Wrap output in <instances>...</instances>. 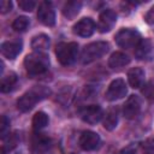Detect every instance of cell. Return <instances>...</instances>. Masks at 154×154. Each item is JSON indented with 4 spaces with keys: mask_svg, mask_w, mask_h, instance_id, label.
I'll list each match as a JSON object with an SVG mask.
<instances>
[{
    "mask_svg": "<svg viewBox=\"0 0 154 154\" xmlns=\"http://www.w3.org/2000/svg\"><path fill=\"white\" fill-rule=\"evenodd\" d=\"M24 67L29 76H40L48 71L49 59L45 53L34 52L25 57Z\"/></svg>",
    "mask_w": 154,
    "mask_h": 154,
    "instance_id": "7a4b0ae2",
    "label": "cell"
},
{
    "mask_svg": "<svg viewBox=\"0 0 154 154\" xmlns=\"http://www.w3.org/2000/svg\"><path fill=\"white\" fill-rule=\"evenodd\" d=\"M108 48H109V45L105 41H96L87 45L82 51V55H81L82 63L89 64L100 59L108 52Z\"/></svg>",
    "mask_w": 154,
    "mask_h": 154,
    "instance_id": "3957f363",
    "label": "cell"
},
{
    "mask_svg": "<svg viewBox=\"0 0 154 154\" xmlns=\"http://www.w3.org/2000/svg\"><path fill=\"white\" fill-rule=\"evenodd\" d=\"M16 83H17V75L14 72H8L7 75H2V77H1V85H0L1 91L2 93L10 91L14 87Z\"/></svg>",
    "mask_w": 154,
    "mask_h": 154,
    "instance_id": "d6986e66",
    "label": "cell"
},
{
    "mask_svg": "<svg viewBox=\"0 0 154 154\" xmlns=\"http://www.w3.org/2000/svg\"><path fill=\"white\" fill-rule=\"evenodd\" d=\"M117 22V14L112 10H105L100 17H99V23H97V29L100 32H108L116 24Z\"/></svg>",
    "mask_w": 154,
    "mask_h": 154,
    "instance_id": "8fae6325",
    "label": "cell"
},
{
    "mask_svg": "<svg viewBox=\"0 0 154 154\" xmlns=\"http://www.w3.org/2000/svg\"><path fill=\"white\" fill-rule=\"evenodd\" d=\"M8 128H10V120L6 118V116H1V122H0V134H1V137H2V138L6 137Z\"/></svg>",
    "mask_w": 154,
    "mask_h": 154,
    "instance_id": "d4e9b609",
    "label": "cell"
},
{
    "mask_svg": "<svg viewBox=\"0 0 154 154\" xmlns=\"http://www.w3.org/2000/svg\"><path fill=\"white\" fill-rule=\"evenodd\" d=\"M143 94H144L147 97H153V96H154V83H153V82L148 83V84L144 87Z\"/></svg>",
    "mask_w": 154,
    "mask_h": 154,
    "instance_id": "f1b7e54d",
    "label": "cell"
},
{
    "mask_svg": "<svg viewBox=\"0 0 154 154\" xmlns=\"http://www.w3.org/2000/svg\"><path fill=\"white\" fill-rule=\"evenodd\" d=\"M141 111V100L136 95H131L123 106V114L126 119H134Z\"/></svg>",
    "mask_w": 154,
    "mask_h": 154,
    "instance_id": "7c38bea8",
    "label": "cell"
},
{
    "mask_svg": "<svg viewBox=\"0 0 154 154\" xmlns=\"http://www.w3.org/2000/svg\"><path fill=\"white\" fill-rule=\"evenodd\" d=\"M35 5H36V2L32 1V0H19V1H18V6H19L22 10L26 11V12L32 11L34 7H35Z\"/></svg>",
    "mask_w": 154,
    "mask_h": 154,
    "instance_id": "cb8c5ba5",
    "label": "cell"
},
{
    "mask_svg": "<svg viewBox=\"0 0 154 154\" xmlns=\"http://www.w3.org/2000/svg\"><path fill=\"white\" fill-rule=\"evenodd\" d=\"M143 154H154V140L149 138L142 144Z\"/></svg>",
    "mask_w": 154,
    "mask_h": 154,
    "instance_id": "484cf974",
    "label": "cell"
},
{
    "mask_svg": "<svg viewBox=\"0 0 154 154\" xmlns=\"http://www.w3.org/2000/svg\"><path fill=\"white\" fill-rule=\"evenodd\" d=\"M49 143H51L49 138L46 137V136H43V135H40V134L36 135V136H34V138H32V147L37 152H43V150L48 149Z\"/></svg>",
    "mask_w": 154,
    "mask_h": 154,
    "instance_id": "44dd1931",
    "label": "cell"
},
{
    "mask_svg": "<svg viewBox=\"0 0 154 154\" xmlns=\"http://www.w3.org/2000/svg\"><path fill=\"white\" fill-rule=\"evenodd\" d=\"M118 124V113L117 109H109L105 118H103V128L108 131H112L113 129H116Z\"/></svg>",
    "mask_w": 154,
    "mask_h": 154,
    "instance_id": "ffe728a7",
    "label": "cell"
},
{
    "mask_svg": "<svg viewBox=\"0 0 154 154\" xmlns=\"http://www.w3.org/2000/svg\"><path fill=\"white\" fill-rule=\"evenodd\" d=\"M72 30H73V34L77 36L89 37L93 35V32L95 30V23L91 18H82L73 25Z\"/></svg>",
    "mask_w": 154,
    "mask_h": 154,
    "instance_id": "30bf717a",
    "label": "cell"
},
{
    "mask_svg": "<svg viewBox=\"0 0 154 154\" xmlns=\"http://www.w3.org/2000/svg\"><path fill=\"white\" fill-rule=\"evenodd\" d=\"M7 140H8L7 142H6V141H4V147L11 150V149H12V148H14V147H16V144H17V137H16V135H10V134H8Z\"/></svg>",
    "mask_w": 154,
    "mask_h": 154,
    "instance_id": "4316f807",
    "label": "cell"
},
{
    "mask_svg": "<svg viewBox=\"0 0 154 154\" xmlns=\"http://www.w3.org/2000/svg\"><path fill=\"white\" fill-rule=\"evenodd\" d=\"M128 93V87L124 79L117 78L112 81L106 90V99L109 101H116L119 99H123Z\"/></svg>",
    "mask_w": 154,
    "mask_h": 154,
    "instance_id": "8992f818",
    "label": "cell"
},
{
    "mask_svg": "<svg viewBox=\"0 0 154 154\" xmlns=\"http://www.w3.org/2000/svg\"><path fill=\"white\" fill-rule=\"evenodd\" d=\"M79 146L83 150H94L100 146V136L90 130L83 131L79 137Z\"/></svg>",
    "mask_w": 154,
    "mask_h": 154,
    "instance_id": "9c48e42d",
    "label": "cell"
},
{
    "mask_svg": "<svg viewBox=\"0 0 154 154\" xmlns=\"http://www.w3.org/2000/svg\"><path fill=\"white\" fill-rule=\"evenodd\" d=\"M129 63H130V58L126 54L122 53V52L113 53L108 59V66L111 69H114V70L116 69H122V67L126 66Z\"/></svg>",
    "mask_w": 154,
    "mask_h": 154,
    "instance_id": "2e32d148",
    "label": "cell"
},
{
    "mask_svg": "<svg viewBox=\"0 0 154 154\" xmlns=\"http://www.w3.org/2000/svg\"><path fill=\"white\" fill-rule=\"evenodd\" d=\"M81 7H82V2L81 1H67L63 7V14L66 18L72 19L79 13Z\"/></svg>",
    "mask_w": 154,
    "mask_h": 154,
    "instance_id": "ac0fdd59",
    "label": "cell"
},
{
    "mask_svg": "<svg viewBox=\"0 0 154 154\" xmlns=\"http://www.w3.org/2000/svg\"><path fill=\"white\" fill-rule=\"evenodd\" d=\"M51 94V90L47 87L43 85H36L29 91L24 93L17 101V108L20 112H28L30 111L38 101L43 100Z\"/></svg>",
    "mask_w": 154,
    "mask_h": 154,
    "instance_id": "6da1fadb",
    "label": "cell"
},
{
    "mask_svg": "<svg viewBox=\"0 0 154 154\" xmlns=\"http://www.w3.org/2000/svg\"><path fill=\"white\" fill-rule=\"evenodd\" d=\"M79 116L83 122H85L88 124H96L101 120L103 112L99 105H89L81 109Z\"/></svg>",
    "mask_w": 154,
    "mask_h": 154,
    "instance_id": "ba28073f",
    "label": "cell"
},
{
    "mask_svg": "<svg viewBox=\"0 0 154 154\" xmlns=\"http://www.w3.org/2000/svg\"><path fill=\"white\" fill-rule=\"evenodd\" d=\"M37 18L43 25L53 26L55 24V12L51 2L43 1L40 4L37 10Z\"/></svg>",
    "mask_w": 154,
    "mask_h": 154,
    "instance_id": "52a82bcc",
    "label": "cell"
},
{
    "mask_svg": "<svg viewBox=\"0 0 154 154\" xmlns=\"http://www.w3.org/2000/svg\"><path fill=\"white\" fill-rule=\"evenodd\" d=\"M144 19H146V22H147L148 24H154V6L146 13Z\"/></svg>",
    "mask_w": 154,
    "mask_h": 154,
    "instance_id": "f546056e",
    "label": "cell"
},
{
    "mask_svg": "<svg viewBox=\"0 0 154 154\" xmlns=\"http://www.w3.org/2000/svg\"><path fill=\"white\" fill-rule=\"evenodd\" d=\"M55 55L61 65H71L78 55V45L76 42H61L55 47Z\"/></svg>",
    "mask_w": 154,
    "mask_h": 154,
    "instance_id": "277c9868",
    "label": "cell"
},
{
    "mask_svg": "<svg viewBox=\"0 0 154 154\" xmlns=\"http://www.w3.org/2000/svg\"><path fill=\"white\" fill-rule=\"evenodd\" d=\"M31 47L37 53H43L49 47V37L46 34H40L32 37Z\"/></svg>",
    "mask_w": 154,
    "mask_h": 154,
    "instance_id": "e0dca14e",
    "label": "cell"
},
{
    "mask_svg": "<svg viewBox=\"0 0 154 154\" xmlns=\"http://www.w3.org/2000/svg\"><path fill=\"white\" fill-rule=\"evenodd\" d=\"M12 10V1L8 0H1L0 1V11L1 13H7Z\"/></svg>",
    "mask_w": 154,
    "mask_h": 154,
    "instance_id": "83f0119b",
    "label": "cell"
},
{
    "mask_svg": "<svg viewBox=\"0 0 154 154\" xmlns=\"http://www.w3.org/2000/svg\"><path fill=\"white\" fill-rule=\"evenodd\" d=\"M28 26H29V19H28L25 16H19V17H17V18L13 20V23H12L13 30L19 31V32L25 31V30L28 29Z\"/></svg>",
    "mask_w": 154,
    "mask_h": 154,
    "instance_id": "603a6c76",
    "label": "cell"
},
{
    "mask_svg": "<svg viewBox=\"0 0 154 154\" xmlns=\"http://www.w3.org/2000/svg\"><path fill=\"white\" fill-rule=\"evenodd\" d=\"M136 58L140 60H152L154 57V47L150 40H141L136 47Z\"/></svg>",
    "mask_w": 154,
    "mask_h": 154,
    "instance_id": "4fadbf2b",
    "label": "cell"
},
{
    "mask_svg": "<svg viewBox=\"0 0 154 154\" xmlns=\"http://www.w3.org/2000/svg\"><path fill=\"white\" fill-rule=\"evenodd\" d=\"M144 71L141 67H134L128 72V79L132 88H140L142 87L144 82Z\"/></svg>",
    "mask_w": 154,
    "mask_h": 154,
    "instance_id": "9a60e30c",
    "label": "cell"
},
{
    "mask_svg": "<svg viewBox=\"0 0 154 154\" xmlns=\"http://www.w3.org/2000/svg\"><path fill=\"white\" fill-rule=\"evenodd\" d=\"M22 42L16 40V41H6L4 43H1V47H0V51H1V54L6 58V59H14L22 51Z\"/></svg>",
    "mask_w": 154,
    "mask_h": 154,
    "instance_id": "5bb4252c",
    "label": "cell"
},
{
    "mask_svg": "<svg viewBox=\"0 0 154 154\" xmlns=\"http://www.w3.org/2000/svg\"><path fill=\"white\" fill-rule=\"evenodd\" d=\"M48 124V116L45 112H37L32 118V128L35 130H41Z\"/></svg>",
    "mask_w": 154,
    "mask_h": 154,
    "instance_id": "7402d4cb",
    "label": "cell"
},
{
    "mask_svg": "<svg viewBox=\"0 0 154 154\" xmlns=\"http://www.w3.org/2000/svg\"><path fill=\"white\" fill-rule=\"evenodd\" d=\"M114 40L117 45L122 48H132V47H137V45L140 43L142 38H141L140 32L136 29L125 28L117 32Z\"/></svg>",
    "mask_w": 154,
    "mask_h": 154,
    "instance_id": "5b68a950",
    "label": "cell"
}]
</instances>
